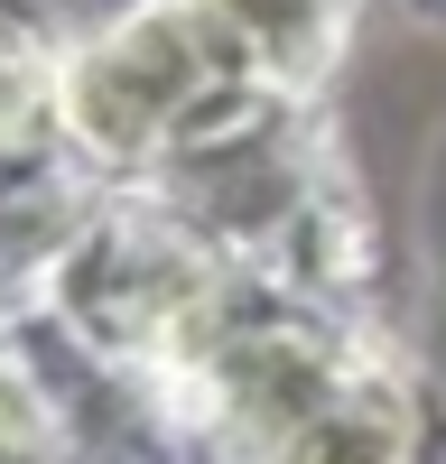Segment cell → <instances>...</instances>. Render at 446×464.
<instances>
[]
</instances>
